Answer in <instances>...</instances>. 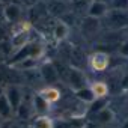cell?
I'll return each instance as SVG.
<instances>
[{
	"label": "cell",
	"mask_w": 128,
	"mask_h": 128,
	"mask_svg": "<svg viewBox=\"0 0 128 128\" xmlns=\"http://www.w3.org/2000/svg\"><path fill=\"white\" fill-rule=\"evenodd\" d=\"M44 53H45V47L41 42H32L30 41L23 48H20V50H17L14 53V56L8 60V65L9 66H15L17 63L23 62L24 59H35V60H38L39 57L44 56Z\"/></svg>",
	"instance_id": "obj_1"
},
{
	"label": "cell",
	"mask_w": 128,
	"mask_h": 128,
	"mask_svg": "<svg viewBox=\"0 0 128 128\" xmlns=\"http://www.w3.org/2000/svg\"><path fill=\"white\" fill-rule=\"evenodd\" d=\"M104 20L112 30H122V29L128 27V12L126 11L108 9Z\"/></svg>",
	"instance_id": "obj_2"
},
{
	"label": "cell",
	"mask_w": 128,
	"mask_h": 128,
	"mask_svg": "<svg viewBox=\"0 0 128 128\" xmlns=\"http://www.w3.org/2000/svg\"><path fill=\"white\" fill-rule=\"evenodd\" d=\"M88 65L95 72H102L110 65V54L107 51H94L88 57Z\"/></svg>",
	"instance_id": "obj_3"
},
{
	"label": "cell",
	"mask_w": 128,
	"mask_h": 128,
	"mask_svg": "<svg viewBox=\"0 0 128 128\" xmlns=\"http://www.w3.org/2000/svg\"><path fill=\"white\" fill-rule=\"evenodd\" d=\"M80 32L86 39H94L101 32V20L84 15L80 23Z\"/></svg>",
	"instance_id": "obj_4"
},
{
	"label": "cell",
	"mask_w": 128,
	"mask_h": 128,
	"mask_svg": "<svg viewBox=\"0 0 128 128\" xmlns=\"http://www.w3.org/2000/svg\"><path fill=\"white\" fill-rule=\"evenodd\" d=\"M63 78H65V82L71 86V89L74 90H78L82 88H86L88 86V77L86 74L83 72V70H77V68H72L70 66L66 74L63 76Z\"/></svg>",
	"instance_id": "obj_5"
},
{
	"label": "cell",
	"mask_w": 128,
	"mask_h": 128,
	"mask_svg": "<svg viewBox=\"0 0 128 128\" xmlns=\"http://www.w3.org/2000/svg\"><path fill=\"white\" fill-rule=\"evenodd\" d=\"M45 9H47V14L53 18H62L63 15H66L71 8L66 2H62V0H47L45 2Z\"/></svg>",
	"instance_id": "obj_6"
},
{
	"label": "cell",
	"mask_w": 128,
	"mask_h": 128,
	"mask_svg": "<svg viewBox=\"0 0 128 128\" xmlns=\"http://www.w3.org/2000/svg\"><path fill=\"white\" fill-rule=\"evenodd\" d=\"M23 14H24L23 6H21L20 3H15V2H11V3H8V5H5V6L2 8V17H3L8 23H11V24L18 23V21L21 20Z\"/></svg>",
	"instance_id": "obj_7"
},
{
	"label": "cell",
	"mask_w": 128,
	"mask_h": 128,
	"mask_svg": "<svg viewBox=\"0 0 128 128\" xmlns=\"http://www.w3.org/2000/svg\"><path fill=\"white\" fill-rule=\"evenodd\" d=\"M38 72H39V77L48 86H51L53 83L59 82V78H60L59 77V72H57V68L54 66L53 62H45V63H42V65H39Z\"/></svg>",
	"instance_id": "obj_8"
},
{
	"label": "cell",
	"mask_w": 128,
	"mask_h": 128,
	"mask_svg": "<svg viewBox=\"0 0 128 128\" xmlns=\"http://www.w3.org/2000/svg\"><path fill=\"white\" fill-rule=\"evenodd\" d=\"M30 42V30L29 29H21V30H17V32H12V36H11V48L14 51L23 48L26 44Z\"/></svg>",
	"instance_id": "obj_9"
},
{
	"label": "cell",
	"mask_w": 128,
	"mask_h": 128,
	"mask_svg": "<svg viewBox=\"0 0 128 128\" xmlns=\"http://www.w3.org/2000/svg\"><path fill=\"white\" fill-rule=\"evenodd\" d=\"M5 96L8 98V101H9V104H11V107H12V110H14V113L17 112V108H18V106L21 104V101H23V94H21V89L17 86V84H8L6 88H5Z\"/></svg>",
	"instance_id": "obj_10"
},
{
	"label": "cell",
	"mask_w": 128,
	"mask_h": 128,
	"mask_svg": "<svg viewBox=\"0 0 128 128\" xmlns=\"http://www.w3.org/2000/svg\"><path fill=\"white\" fill-rule=\"evenodd\" d=\"M108 3H104V2H100V0H92L89 2V6H88V11H86V15L88 17H94V18H104L108 12Z\"/></svg>",
	"instance_id": "obj_11"
},
{
	"label": "cell",
	"mask_w": 128,
	"mask_h": 128,
	"mask_svg": "<svg viewBox=\"0 0 128 128\" xmlns=\"http://www.w3.org/2000/svg\"><path fill=\"white\" fill-rule=\"evenodd\" d=\"M70 63L72 68H77V70H83V66L88 63V56L84 54V51L78 47H71L70 50Z\"/></svg>",
	"instance_id": "obj_12"
},
{
	"label": "cell",
	"mask_w": 128,
	"mask_h": 128,
	"mask_svg": "<svg viewBox=\"0 0 128 128\" xmlns=\"http://www.w3.org/2000/svg\"><path fill=\"white\" fill-rule=\"evenodd\" d=\"M128 39V35L125 33V29H122V30H110L108 33H106L102 38H101V41H102V44H108L110 47H113V45H120L124 41H126Z\"/></svg>",
	"instance_id": "obj_13"
},
{
	"label": "cell",
	"mask_w": 128,
	"mask_h": 128,
	"mask_svg": "<svg viewBox=\"0 0 128 128\" xmlns=\"http://www.w3.org/2000/svg\"><path fill=\"white\" fill-rule=\"evenodd\" d=\"M32 106H33V113H36L38 116H45L51 110V104H48L39 94H35L32 96Z\"/></svg>",
	"instance_id": "obj_14"
},
{
	"label": "cell",
	"mask_w": 128,
	"mask_h": 128,
	"mask_svg": "<svg viewBox=\"0 0 128 128\" xmlns=\"http://www.w3.org/2000/svg\"><path fill=\"white\" fill-rule=\"evenodd\" d=\"M70 35V26L65 24L62 20H57L53 26V38L57 42H63Z\"/></svg>",
	"instance_id": "obj_15"
},
{
	"label": "cell",
	"mask_w": 128,
	"mask_h": 128,
	"mask_svg": "<svg viewBox=\"0 0 128 128\" xmlns=\"http://www.w3.org/2000/svg\"><path fill=\"white\" fill-rule=\"evenodd\" d=\"M48 104H56L59 100H60V92H59V89H56V88H53V86H45L44 89H41L39 92H38Z\"/></svg>",
	"instance_id": "obj_16"
},
{
	"label": "cell",
	"mask_w": 128,
	"mask_h": 128,
	"mask_svg": "<svg viewBox=\"0 0 128 128\" xmlns=\"http://www.w3.org/2000/svg\"><path fill=\"white\" fill-rule=\"evenodd\" d=\"M113 119H114V113H113V110L108 108V107L102 108L101 112H98L96 114L92 116V120L96 122V124H100V125H107V124L113 122Z\"/></svg>",
	"instance_id": "obj_17"
},
{
	"label": "cell",
	"mask_w": 128,
	"mask_h": 128,
	"mask_svg": "<svg viewBox=\"0 0 128 128\" xmlns=\"http://www.w3.org/2000/svg\"><path fill=\"white\" fill-rule=\"evenodd\" d=\"M89 107H88V112H86V114L89 116V118H92L94 114H96L98 112H101L102 108H106L107 107V96L106 98H96V100H94L90 104H88Z\"/></svg>",
	"instance_id": "obj_18"
},
{
	"label": "cell",
	"mask_w": 128,
	"mask_h": 128,
	"mask_svg": "<svg viewBox=\"0 0 128 128\" xmlns=\"http://www.w3.org/2000/svg\"><path fill=\"white\" fill-rule=\"evenodd\" d=\"M32 113H33V106H32V101H27V100H23L15 112V114L20 119H29L32 116Z\"/></svg>",
	"instance_id": "obj_19"
},
{
	"label": "cell",
	"mask_w": 128,
	"mask_h": 128,
	"mask_svg": "<svg viewBox=\"0 0 128 128\" xmlns=\"http://www.w3.org/2000/svg\"><path fill=\"white\" fill-rule=\"evenodd\" d=\"M12 114H14V110H12L8 98L5 96V94H2L0 95V116H2L3 120H6V119H11Z\"/></svg>",
	"instance_id": "obj_20"
},
{
	"label": "cell",
	"mask_w": 128,
	"mask_h": 128,
	"mask_svg": "<svg viewBox=\"0 0 128 128\" xmlns=\"http://www.w3.org/2000/svg\"><path fill=\"white\" fill-rule=\"evenodd\" d=\"M74 94H76V96H77L82 102H84V104H90L94 100H96L95 94L92 92V89H90L89 86L82 88V89H78V90H74Z\"/></svg>",
	"instance_id": "obj_21"
},
{
	"label": "cell",
	"mask_w": 128,
	"mask_h": 128,
	"mask_svg": "<svg viewBox=\"0 0 128 128\" xmlns=\"http://www.w3.org/2000/svg\"><path fill=\"white\" fill-rule=\"evenodd\" d=\"M32 128H54V120L48 114L36 116L32 122Z\"/></svg>",
	"instance_id": "obj_22"
},
{
	"label": "cell",
	"mask_w": 128,
	"mask_h": 128,
	"mask_svg": "<svg viewBox=\"0 0 128 128\" xmlns=\"http://www.w3.org/2000/svg\"><path fill=\"white\" fill-rule=\"evenodd\" d=\"M89 88L92 89V92L95 94V96H96V98H106V96L108 95V92H110L108 84H107V83H104V82H96V83L90 84Z\"/></svg>",
	"instance_id": "obj_23"
},
{
	"label": "cell",
	"mask_w": 128,
	"mask_h": 128,
	"mask_svg": "<svg viewBox=\"0 0 128 128\" xmlns=\"http://www.w3.org/2000/svg\"><path fill=\"white\" fill-rule=\"evenodd\" d=\"M108 8L116 9V11H126L128 12V0H110Z\"/></svg>",
	"instance_id": "obj_24"
},
{
	"label": "cell",
	"mask_w": 128,
	"mask_h": 128,
	"mask_svg": "<svg viewBox=\"0 0 128 128\" xmlns=\"http://www.w3.org/2000/svg\"><path fill=\"white\" fill-rule=\"evenodd\" d=\"M38 65V60L35 59H24L23 62L17 63L15 66H18V70H32V68H36Z\"/></svg>",
	"instance_id": "obj_25"
},
{
	"label": "cell",
	"mask_w": 128,
	"mask_h": 128,
	"mask_svg": "<svg viewBox=\"0 0 128 128\" xmlns=\"http://www.w3.org/2000/svg\"><path fill=\"white\" fill-rule=\"evenodd\" d=\"M119 53H120L124 57H128V39L124 41V42L119 45Z\"/></svg>",
	"instance_id": "obj_26"
},
{
	"label": "cell",
	"mask_w": 128,
	"mask_h": 128,
	"mask_svg": "<svg viewBox=\"0 0 128 128\" xmlns=\"http://www.w3.org/2000/svg\"><path fill=\"white\" fill-rule=\"evenodd\" d=\"M83 128H102V125H100V124H96V122H94V120H88Z\"/></svg>",
	"instance_id": "obj_27"
},
{
	"label": "cell",
	"mask_w": 128,
	"mask_h": 128,
	"mask_svg": "<svg viewBox=\"0 0 128 128\" xmlns=\"http://www.w3.org/2000/svg\"><path fill=\"white\" fill-rule=\"evenodd\" d=\"M12 126V122H11V119H6V120H3L2 122V125H0V128H11Z\"/></svg>",
	"instance_id": "obj_28"
},
{
	"label": "cell",
	"mask_w": 128,
	"mask_h": 128,
	"mask_svg": "<svg viewBox=\"0 0 128 128\" xmlns=\"http://www.w3.org/2000/svg\"><path fill=\"white\" fill-rule=\"evenodd\" d=\"M5 80H6V76H5V72H3L2 70H0V86H3Z\"/></svg>",
	"instance_id": "obj_29"
},
{
	"label": "cell",
	"mask_w": 128,
	"mask_h": 128,
	"mask_svg": "<svg viewBox=\"0 0 128 128\" xmlns=\"http://www.w3.org/2000/svg\"><path fill=\"white\" fill-rule=\"evenodd\" d=\"M5 36H6L5 29H3V27H0V41H3V39H5Z\"/></svg>",
	"instance_id": "obj_30"
},
{
	"label": "cell",
	"mask_w": 128,
	"mask_h": 128,
	"mask_svg": "<svg viewBox=\"0 0 128 128\" xmlns=\"http://www.w3.org/2000/svg\"><path fill=\"white\" fill-rule=\"evenodd\" d=\"M120 128H128V119H125V120L122 122V125H120Z\"/></svg>",
	"instance_id": "obj_31"
},
{
	"label": "cell",
	"mask_w": 128,
	"mask_h": 128,
	"mask_svg": "<svg viewBox=\"0 0 128 128\" xmlns=\"http://www.w3.org/2000/svg\"><path fill=\"white\" fill-rule=\"evenodd\" d=\"M11 2H14V0H0V3H2L3 6H5V5H8V3H11Z\"/></svg>",
	"instance_id": "obj_32"
},
{
	"label": "cell",
	"mask_w": 128,
	"mask_h": 128,
	"mask_svg": "<svg viewBox=\"0 0 128 128\" xmlns=\"http://www.w3.org/2000/svg\"><path fill=\"white\" fill-rule=\"evenodd\" d=\"M3 92H5V88H3V86H0V95H2Z\"/></svg>",
	"instance_id": "obj_33"
},
{
	"label": "cell",
	"mask_w": 128,
	"mask_h": 128,
	"mask_svg": "<svg viewBox=\"0 0 128 128\" xmlns=\"http://www.w3.org/2000/svg\"><path fill=\"white\" fill-rule=\"evenodd\" d=\"M11 128H21V126H20V125H15V124H12V126H11Z\"/></svg>",
	"instance_id": "obj_34"
},
{
	"label": "cell",
	"mask_w": 128,
	"mask_h": 128,
	"mask_svg": "<svg viewBox=\"0 0 128 128\" xmlns=\"http://www.w3.org/2000/svg\"><path fill=\"white\" fill-rule=\"evenodd\" d=\"M100 2H104V3H110V0H100Z\"/></svg>",
	"instance_id": "obj_35"
},
{
	"label": "cell",
	"mask_w": 128,
	"mask_h": 128,
	"mask_svg": "<svg viewBox=\"0 0 128 128\" xmlns=\"http://www.w3.org/2000/svg\"><path fill=\"white\" fill-rule=\"evenodd\" d=\"M62 2H66V3H71V2H72V0H62Z\"/></svg>",
	"instance_id": "obj_36"
},
{
	"label": "cell",
	"mask_w": 128,
	"mask_h": 128,
	"mask_svg": "<svg viewBox=\"0 0 128 128\" xmlns=\"http://www.w3.org/2000/svg\"><path fill=\"white\" fill-rule=\"evenodd\" d=\"M2 122H3V119H2V116H0V125H2Z\"/></svg>",
	"instance_id": "obj_37"
},
{
	"label": "cell",
	"mask_w": 128,
	"mask_h": 128,
	"mask_svg": "<svg viewBox=\"0 0 128 128\" xmlns=\"http://www.w3.org/2000/svg\"><path fill=\"white\" fill-rule=\"evenodd\" d=\"M82 2H92V0H82Z\"/></svg>",
	"instance_id": "obj_38"
}]
</instances>
